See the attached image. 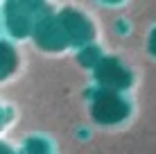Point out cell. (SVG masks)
<instances>
[{
    "label": "cell",
    "instance_id": "cell-1",
    "mask_svg": "<svg viewBox=\"0 0 156 154\" xmlns=\"http://www.w3.org/2000/svg\"><path fill=\"white\" fill-rule=\"evenodd\" d=\"M93 113L100 123H118L129 113V107L113 93H100L95 100Z\"/></svg>",
    "mask_w": 156,
    "mask_h": 154
},
{
    "label": "cell",
    "instance_id": "cell-2",
    "mask_svg": "<svg viewBox=\"0 0 156 154\" xmlns=\"http://www.w3.org/2000/svg\"><path fill=\"white\" fill-rule=\"evenodd\" d=\"M98 75L104 84H111V86H129V73L113 59H106L102 63Z\"/></svg>",
    "mask_w": 156,
    "mask_h": 154
},
{
    "label": "cell",
    "instance_id": "cell-3",
    "mask_svg": "<svg viewBox=\"0 0 156 154\" xmlns=\"http://www.w3.org/2000/svg\"><path fill=\"white\" fill-rule=\"evenodd\" d=\"M66 27H57L55 23H43L41 30H39V43L50 48V50H57V48H61L66 43Z\"/></svg>",
    "mask_w": 156,
    "mask_h": 154
},
{
    "label": "cell",
    "instance_id": "cell-4",
    "mask_svg": "<svg viewBox=\"0 0 156 154\" xmlns=\"http://www.w3.org/2000/svg\"><path fill=\"white\" fill-rule=\"evenodd\" d=\"M14 52L9 50V45H5V43H0V77H5L7 73H12L14 70Z\"/></svg>",
    "mask_w": 156,
    "mask_h": 154
},
{
    "label": "cell",
    "instance_id": "cell-5",
    "mask_svg": "<svg viewBox=\"0 0 156 154\" xmlns=\"http://www.w3.org/2000/svg\"><path fill=\"white\" fill-rule=\"evenodd\" d=\"M27 152L30 154H45L48 147H45V143H43V141H30L27 143Z\"/></svg>",
    "mask_w": 156,
    "mask_h": 154
},
{
    "label": "cell",
    "instance_id": "cell-6",
    "mask_svg": "<svg viewBox=\"0 0 156 154\" xmlns=\"http://www.w3.org/2000/svg\"><path fill=\"white\" fill-rule=\"evenodd\" d=\"M95 57H98V50H93V48H88V50L84 52V55H79V59H82L84 66H93Z\"/></svg>",
    "mask_w": 156,
    "mask_h": 154
},
{
    "label": "cell",
    "instance_id": "cell-7",
    "mask_svg": "<svg viewBox=\"0 0 156 154\" xmlns=\"http://www.w3.org/2000/svg\"><path fill=\"white\" fill-rule=\"evenodd\" d=\"M149 50H152V55H156V30L152 32V36H149Z\"/></svg>",
    "mask_w": 156,
    "mask_h": 154
},
{
    "label": "cell",
    "instance_id": "cell-8",
    "mask_svg": "<svg viewBox=\"0 0 156 154\" xmlns=\"http://www.w3.org/2000/svg\"><path fill=\"white\" fill-rule=\"evenodd\" d=\"M0 154H12V152H9L7 147H2V145H0Z\"/></svg>",
    "mask_w": 156,
    "mask_h": 154
}]
</instances>
